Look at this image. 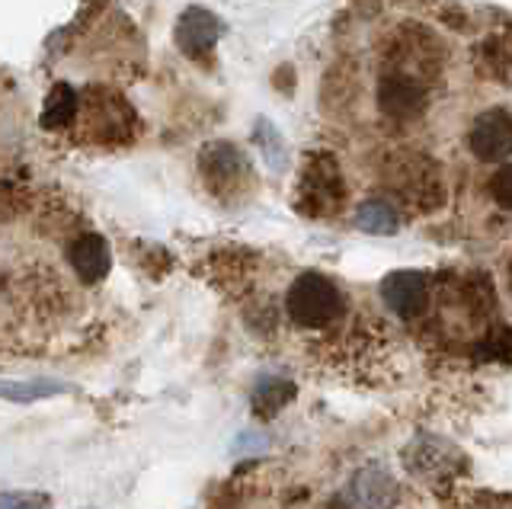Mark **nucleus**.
I'll return each instance as SVG.
<instances>
[{
    "instance_id": "nucleus-4",
    "label": "nucleus",
    "mask_w": 512,
    "mask_h": 509,
    "mask_svg": "<svg viewBox=\"0 0 512 509\" xmlns=\"http://www.w3.org/2000/svg\"><path fill=\"white\" fill-rule=\"evenodd\" d=\"M509 135H512L509 113L500 106V109H493V113L477 119L468 141H471V151L480 157V161H506L509 157Z\"/></svg>"
},
{
    "instance_id": "nucleus-8",
    "label": "nucleus",
    "mask_w": 512,
    "mask_h": 509,
    "mask_svg": "<svg viewBox=\"0 0 512 509\" xmlns=\"http://www.w3.org/2000/svg\"><path fill=\"white\" fill-rule=\"evenodd\" d=\"M71 385H61V381H48V378H32V381H0V401H13V404H36L45 397L55 394H68Z\"/></svg>"
},
{
    "instance_id": "nucleus-6",
    "label": "nucleus",
    "mask_w": 512,
    "mask_h": 509,
    "mask_svg": "<svg viewBox=\"0 0 512 509\" xmlns=\"http://www.w3.org/2000/svg\"><path fill=\"white\" fill-rule=\"evenodd\" d=\"M356 500L362 509H394L400 500V487L394 477L378 468V465H368L356 474Z\"/></svg>"
},
{
    "instance_id": "nucleus-11",
    "label": "nucleus",
    "mask_w": 512,
    "mask_h": 509,
    "mask_svg": "<svg viewBox=\"0 0 512 509\" xmlns=\"http://www.w3.org/2000/svg\"><path fill=\"white\" fill-rule=\"evenodd\" d=\"M0 509H48V497L45 493H0Z\"/></svg>"
},
{
    "instance_id": "nucleus-7",
    "label": "nucleus",
    "mask_w": 512,
    "mask_h": 509,
    "mask_svg": "<svg viewBox=\"0 0 512 509\" xmlns=\"http://www.w3.org/2000/svg\"><path fill=\"white\" fill-rule=\"evenodd\" d=\"M215 17L212 13H205V10H189L186 17L180 20V33H176V39H180V49L189 52V55H202L212 49V42H215Z\"/></svg>"
},
{
    "instance_id": "nucleus-5",
    "label": "nucleus",
    "mask_w": 512,
    "mask_h": 509,
    "mask_svg": "<svg viewBox=\"0 0 512 509\" xmlns=\"http://www.w3.org/2000/svg\"><path fill=\"white\" fill-rule=\"evenodd\" d=\"M68 263L74 266V273L80 282L96 285L106 279L109 273V244L100 234H80L68 247Z\"/></svg>"
},
{
    "instance_id": "nucleus-10",
    "label": "nucleus",
    "mask_w": 512,
    "mask_h": 509,
    "mask_svg": "<svg viewBox=\"0 0 512 509\" xmlns=\"http://www.w3.org/2000/svg\"><path fill=\"white\" fill-rule=\"evenodd\" d=\"M356 225L368 234H394L397 231V212L384 199H368L356 212Z\"/></svg>"
},
{
    "instance_id": "nucleus-9",
    "label": "nucleus",
    "mask_w": 512,
    "mask_h": 509,
    "mask_svg": "<svg viewBox=\"0 0 512 509\" xmlns=\"http://www.w3.org/2000/svg\"><path fill=\"white\" fill-rule=\"evenodd\" d=\"M292 397H295L292 381H282V378L263 381V385L253 391V413L263 420H272L285 404H292Z\"/></svg>"
},
{
    "instance_id": "nucleus-3",
    "label": "nucleus",
    "mask_w": 512,
    "mask_h": 509,
    "mask_svg": "<svg viewBox=\"0 0 512 509\" xmlns=\"http://www.w3.org/2000/svg\"><path fill=\"white\" fill-rule=\"evenodd\" d=\"M407 468L413 474H420L423 481H442V477L461 468V458L452 442H445L439 436H420L407 452Z\"/></svg>"
},
{
    "instance_id": "nucleus-1",
    "label": "nucleus",
    "mask_w": 512,
    "mask_h": 509,
    "mask_svg": "<svg viewBox=\"0 0 512 509\" xmlns=\"http://www.w3.org/2000/svg\"><path fill=\"white\" fill-rule=\"evenodd\" d=\"M285 314L301 330H324L343 321L346 298L333 279L320 273H301L285 292Z\"/></svg>"
},
{
    "instance_id": "nucleus-2",
    "label": "nucleus",
    "mask_w": 512,
    "mask_h": 509,
    "mask_svg": "<svg viewBox=\"0 0 512 509\" xmlns=\"http://www.w3.org/2000/svg\"><path fill=\"white\" fill-rule=\"evenodd\" d=\"M381 298L400 321H416L429 308V279L416 269H397L381 282Z\"/></svg>"
}]
</instances>
